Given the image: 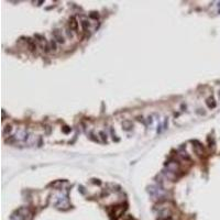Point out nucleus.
<instances>
[{"label":"nucleus","mask_w":220,"mask_h":220,"mask_svg":"<svg viewBox=\"0 0 220 220\" xmlns=\"http://www.w3.org/2000/svg\"><path fill=\"white\" fill-rule=\"evenodd\" d=\"M69 26H70V28H73V29H76L77 28V22H76V20H75V18H72V19H70Z\"/></svg>","instance_id":"obj_1"}]
</instances>
